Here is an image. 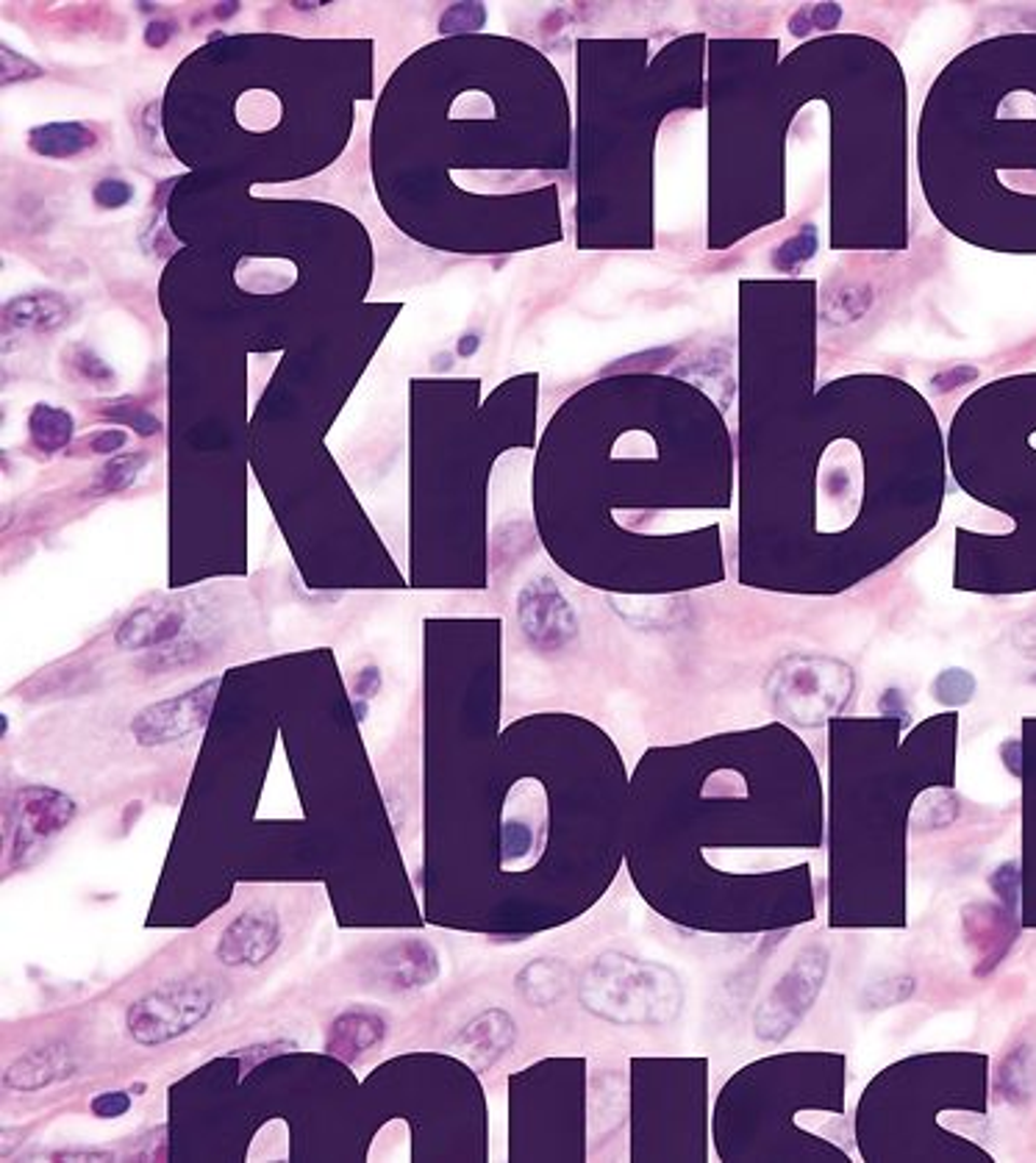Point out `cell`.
<instances>
[{"mask_svg": "<svg viewBox=\"0 0 1036 1163\" xmlns=\"http://www.w3.org/2000/svg\"><path fill=\"white\" fill-rule=\"evenodd\" d=\"M144 461H148V458H144L142 453H125V456L112 458V461L103 465V470H98V475H95V491H98V495L125 491L137 481Z\"/></svg>", "mask_w": 1036, "mask_h": 1163, "instance_id": "cell-20", "label": "cell"}, {"mask_svg": "<svg viewBox=\"0 0 1036 1163\" xmlns=\"http://www.w3.org/2000/svg\"><path fill=\"white\" fill-rule=\"evenodd\" d=\"M67 317H70V306L56 292L20 294L3 308V326L14 328V331H37V334L56 331L65 326Z\"/></svg>", "mask_w": 1036, "mask_h": 1163, "instance_id": "cell-14", "label": "cell"}, {"mask_svg": "<svg viewBox=\"0 0 1036 1163\" xmlns=\"http://www.w3.org/2000/svg\"><path fill=\"white\" fill-rule=\"evenodd\" d=\"M187 611L178 603H151L139 606L137 611L120 622L114 641L120 650H153L176 639L184 631Z\"/></svg>", "mask_w": 1036, "mask_h": 1163, "instance_id": "cell-11", "label": "cell"}, {"mask_svg": "<svg viewBox=\"0 0 1036 1163\" xmlns=\"http://www.w3.org/2000/svg\"><path fill=\"white\" fill-rule=\"evenodd\" d=\"M236 12V3H223V9H217V17H229V14Z\"/></svg>", "mask_w": 1036, "mask_h": 1163, "instance_id": "cell-35", "label": "cell"}, {"mask_svg": "<svg viewBox=\"0 0 1036 1163\" xmlns=\"http://www.w3.org/2000/svg\"><path fill=\"white\" fill-rule=\"evenodd\" d=\"M972 692H976V680L965 669H948L934 683V697L939 703H948V706H962L972 697Z\"/></svg>", "mask_w": 1036, "mask_h": 1163, "instance_id": "cell-21", "label": "cell"}, {"mask_svg": "<svg viewBox=\"0 0 1036 1163\" xmlns=\"http://www.w3.org/2000/svg\"><path fill=\"white\" fill-rule=\"evenodd\" d=\"M481 347V336L479 334H465L459 342H456V354L461 356V359H470L475 350Z\"/></svg>", "mask_w": 1036, "mask_h": 1163, "instance_id": "cell-33", "label": "cell"}, {"mask_svg": "<svg viewBox=\"0 0 1036 1163\" xmlns=\"http://www.w3.org/2000/svg\"><path fill=\"white\" fill-rule=\"evenodd\" d=\"M1023 627H1025V631H1028V634H1034V639L1023 641V648H1025V653L1036 655V622H1028V625H1023Z\"/></svg>", "mask_w": 1036, "mask_h": 1163, "instance_id": "cell-34", "label": "cell"}, {"mask_svg": "<svg viewBox=\"0 0 1036 1163\" xmlns=\"http://www.w3.org/2000/svg\"><path fill=\"white\" fill-rule=\"evenodd\" d=\"M517 617L523 634L539 650L565 648L578 631L576 611L551 578L531 581L520 592Z\"/></svg>", "mask_w": 1036, "mask_h": 1163, "instance_id": "cell-7", "label": "cell"}, {"mask_svg": "<svg viewBox=\"0 0 1036 1163\" xmlns=\"http://www.w3.org/2000/svg\"><path fill=\"white\" fill-rule=\"evenodd\" d=\"M375 972L387 988L409 992V988L428 986L440 974V955L428 941L406 939L381 955Z\"/></svg>", "mask_w": 1036, "mask_h": 1163, "instance_id": "cell-12", "label": "cell"}, {"mask_svg": "<svg viewBox=\"0 0 1036 1163\" xmlns=\"http://www.w3.org/2000/svg\"><path fill=\"white\" fill-rule=\"evenodd\" d=\"M95 203L100 209H120L125 203L134 197V186L128 181H118V178H106V181L95 183L93 192Z\"/></svg>", "mask_w": 1036, "mask_h": 1163, "instance_id": "cell-26", "label": "cell"}, {"mask_svg": "<svg viewBox=\"0 0 1036 1163\" xmlns=\"http://www.w3.org/2000/svg\"><path fill=\"white\" fill-rule=\"evenodd\" d=\"M72 431H75V423L65 409L40 403L28 414V437L42 453H56L70 445Z\"/></svg>", "mask_w": 1036, "mask_h": 1163, "instance_id": "cell-18", "label": "cell"}, {"mask_svg": "<svg viewBox=\"0 0 1036 1163\" xmlns=\"http://www.w3.org/2000/svg\"><path fill=\"white\" fill-rule=\"evenodd\" d=\"M967 936H970V947L978 955V974L990 972L1004 953L1009 950L1011 939H1014V928L1009 925V916L1000 914L995 909H976V914L967 916Z\"/></svg>", "mask_w": 1036, "mask_h": 1163, "instance_id": "cell-15", "label": "cell"}, {"mask_svg": "<svg viewBox=\"0 0 1036 1163\" xmlns=\"http://www.w3.org/2000/svg\"><path fill=\"white\" fill-rule=\"evenodd\" d=\"M281 922L276 911L248 909L229 922L217 941V961L225 967H262L281 947Z\"/></svg>", "mask_w": 1036, "mask_h": 1163, "instance_id": "cell-8", "label": "cell"}, {"mask_svg": "<svg viewBox=\"0 0 1036 1163\" xmlns=\"http://www.w3.org/2000/svg\"><path fill=\"white\" fill-rule=\"evenodd\" d=\"M992 886H995L997 891H1000V897H1004L1009 905H1014V897H1017V872L1014 867H1006V870H1000L995 875V881H992Z\"/></svg>", "mask_w": 1036, "mask_h": 1163, "instance_id": "cell-32", "label": "cell"}, {"mask_svg": "<svg viewBox=\"0 0 1036 1163\" xmlns=\"http://www.w3.org/2000/svg\"><path fill=\"white\" fill-rule=\"evenodd\" d=\"M381 689V673L375 667H368V669H361L359 678H356L354 683V694L359 700H373L375 694H378Z\"/></svg>", "mask_w": 1036, "mask_h": 1163, "instance_id": "cell-30", "label": "cell"}, {"mask_svg": "<svg viewBox=\"0 0 1036 1163\" xmlns=\"http://www.w3.org/2000/svg\"><path fill=\"white\" fill-rule=\"evenodd\" d=\"M172 33H176V26L167 20H156L148 26V31H144V42L151 47H165L167 42L172 40Z\"/></svg>", "mask_w": 1036, "mask_h": 1163, "instance_id": "cell-31", "label": "cell"}, {"mask_svg": "<svg viewBox=\"0 0 1036 1163\" xmlns=\"http://www.w3.org/2000/svg\"><path fill=\"white\" fill-rule=\"evenodd\" d=\"M514 1036H517V1027H514L512 1016L500 1008H489V1011L472 1016L456 1033V1039L451 1041V1052L459 1055L472 1072H486L512 1050Z\"/></svg>", "mask_w": 1036, "mask_h": 1163, "instance_id": "cell-9", "label": "cell"}, {"mask_svg": "<svg viewBox=\"0 0 1036 1163\" xmlns=\"http://www.w3.org/2000/svg\"><path fill=\"white\" fill-rule=\"evenodd\" d=\"M517 994L528 1006L548 1008L562 1000V994L570 986V969L565 961L556 958H537L528 967H523L514 978Z\"/></svg>", "mask_w": 1036, "mask_h": 1163, "instance_id": "cell-16", "label": "cell"}, {"mask_svg": "<svg viewBox=\"0 0 1036 1163\" xmlns=\"http://www.w3.org/2000/svg\"><path fill=\"white\" fill-rule=\"evenodd\" d=\"M534 847V830L531 825L523 822V819H509L503 825V856L509 861L514 858H523L525 853Z\"/></svg>", "mask_w": 1036, "mask_h": 1163, "instance_id": "cell-25", "label": "cell"}, {"mask_svg": "<svg viewBox=\"0 0 1036 1163\" xmlns=\"http://www.w3.org/2000/svg\"><path fill=\"white\" fill-rule=\"evenodd\" d=\"M75 1075V1058L65 1041H51V1044L33 1047L23 1052L20 1058H14L3 1072V1083L12 1092H42L47 1085L61 1083V1080Z\"/></svg>", "mask_w": 1036, "mask_h": 1163, "instance_id": "cell-10", "label": "cell"}, {"mask_svg": "<svg viewBox=\"0 0 1036 1163\" xmlns=\"http://www.w3.org/2000/svg\"><path fill=\"white\" fill-rule=\"evenodd\" d=\"M118 417L120 423H128L132 428H137L139 437H156L162 431V423L151 412H142V409H125Z\"/></svg>", "mask_w": 1036, "mask_h": 1163, "instance_id": "cell-29", "label": "cell"}, {"mask_svg": "<svg viewBox=\"0 0 1036 1163\" xmlns=\"http://www.w3.org/2000/svg\"><path fill=\"white\" fill-rule=\"evenodd\" d=\"M773 703L784 717L817 725L851 697V669L831 659H789L773 673Z\"/></svg>", "mask_w": 1036, "mask_h": 1163, "instance_id": "cell-2", "label": "cell"}, {"mask_svg": "<svg viewBox=\"0 0 1036 1163\" xmlns=\"http://www.w3.org/2000/svg\"><path fill=\"white\" fill-rule=\"evenodd\" d=\"M484 6H479V3H456V6H451L442 14L440 28L442 33L475 31V28L484 26Z\"/></svg>", "mask_w": 1036, "mask_h": 1163, "instance_id": "cell-24", "label": "cell"}, {"mask_svg": "<svg viewBox=\"0 0 1036 1163\" xmlns=\"http://www.w3.org/2000/svg\"><path fill=\"white\" fill-rule=\"evenodd\" d=\"M12 814L14 839L9 844V856L14 858V867H23L31 861L33 853H40L42 844L51 842L70 825V819L75 817V803L47 786H26L14 794Z\"/></svg>", "mask_w": 1036, "mask_h": 1163, "instance_id": "cell-6", "label": "cell"}, {"mask_svg": "<svg viewBox=\"0 0 1036 1163\" xmlns=\"http://www.w3.org/2000/svg\"><path fill=\"white\" fill-rule=\"evenodd\" d=\"M578 1000L614 1025H667L681 1011L683 988L678 974L664 964L604 953L586 967L578 983Z\"/></svg>", "mask_w": 1036, "mask_h": 1163, "instance_id": "cell-1", "label": "cell"}, {"mask_svg": "<svg viewBox=\"0 0 1036 1163\" xmlns=\"http://www.w3.org/2000/svg\"><path fill=\"white\" fill-rule=\"evenodd\" d=\"M826 974H828L826 950L823 947L803 950V953L795 958L792 967L787 969V974L775 983L773 992L768 994V1000L756 1008V1016H754L756 1036L764 1041L787 1039L789 1033L801 1025V1020L809 1013V1008L814 1006L823 983H826Z\"/></svg>", "mask_w": 1036, "mask_h": 1163, "instance_id": "cell-4", "label": "cell"}, {"mask_svg": "<svg viewBox=\"0 0 1036 1163\" xmlns=\"http://www.w3.org/2000/svg\"><path fill=\"white\" fill-rule=\"evenodd\" d=\"M72 364V370L81 375L84 380H89V384L95 386H106V384H114V373H112V366L106 364L100 356H95L89 347L84 345H72L70 347V359H67Z\"/></svg>", "mask_w": 1036, "mask_h": 1163, "instance_id": "cell-22", "label": "cell"}, {"mask_svg": "<svg viewBox=\"0 0 1036 1163\" xmlns=\"http://www.w3.org/2000/svg\"><path fill=\"white\" fill-rule=\"evenodd\" d=\"M125 442H128V433L120 431V428H103V431H95L86 437L84 447L89 453H98V456H103V453H114V451H123Z\"/></svg>", "mask_w": 1036, "mask_h": 1163, "instance_id": "cell-28", "label": "cell"}, {"mask_svg": "<svg viewBox=\"0 0 1036 1163\" xmlns=\"http://www.w3.org/2000/svg\"><path fill=\"white\" fill-rule=\"evenodd\" d=\"M95 142H98V137H95L93 128H86L81 123H51L28 134L31 151L45 158L79 156V153L89 151Z\"/></svg>", "mask_w": 1036, "mask_h": 1163, "instance_id": "cell-17", "label": "cell"}, {"mask_svg": "<svg viewBox=\"0 0 1036 1163\" xmlns=\"http://www.w3.org/2000/svg\"><path fill=\"white\" fill-rule=\"evenodd\" d=\"M217 689H220V678H211L197 683L190 692H181L178 697L158 700L153 706L142 708L132 722L134 738L142 747H162L195 736L209 725Z\"/></svg>", "mask_w": 1036, "mask_h": 1163, "instance_id": "cell-5", "label": "cell"}, {"mask_svg": "<svg viewBox=\"0 0 1036 1163\" xmlns=\"http://www.w3.org/2000/svg\"><path fill=\"white\" fill-rule=\"evenodd\" d=\"M89 1108H93L95 1117H100V1119H118V1117H123V1113H128V1108H132V1094L128 1092L95 1094Z\"/></svg>", "mask_w": 1036, "mask_h": 1163, "instance_id": "cell-27", "label": "cell"}, {"mask_svg": "<svg viewBox=\"0 0 1036 1163\" xmlns=\"http://www.w3.org/2000/svg\"><path fill=\"white\" fill-rule=\"evenodd\" d=\"M997 1089L1009 1103H1023L1031 1094V1052L1028 1047H1017L1004 1061L997 1072Z\"/></svg>", "mask_w": 1036, "mask_h": 1163, "instance_id": "cell-19", "label": "cell"}, {"mask_svg": "<svg viewBox=\"0 0 1036 1163\" xmlns=\"http://www.w3.org/2000/svg\"><path fill=\"white\" fill-rule=\"evenodd\" d=\"M912 992H914L912 978H893V981L872 983V986L867 988L865 1000L861 1002H867V1008L900 1006V1002L912 997Z\"/></svg>", "mask_w": 1036, "mask_h": 1163, "instance_id": "cell-23", "label": "cell"}, {"mask_svg": "<svg viewBox=\"0 0 1036 1163\" xmlns=\"http://www.w3.org/2000/svg\"><path fill=\"white\" fill-rule=\"evenodd\" d=\"M215 1002L217 988L206 978L162 983L128 1008V1033L142 1047L181 1039L209 1016Z\"/></svg>", "mask_w": 1036, "mask_h": 1163, "instance_id": "cell-3", "label": "cell"}, {"mask_svg": "<svg viewBox=\"0 0 1036 1163\" xmlns=\"http://www.w3.org/2000/svg\"><path fill=\"white\" fill-rule=\"evenodd\" d=\"M384 1030H387V1025H384L378 1013L350 1008V1011L340 1013L331 1022L329 1036H326V1052L345 1061V1064H356L361 1055H368L370 1050L381 1044Z\"/></svg>", "mask_w": 1036, "mask_h": 1163, "instance_id": "cell-13", "label": "cell"}, {"mask_svg": "<svg viewBox=\"0 0 1036 1163\" xmlns=\"http://www.w3.org/2000/svg\"><path fill=\"white\" fill-rule=\"evenodd\" d=\"M1034 683H1036V675H1034Z\"/></svg>", "mask_w": 1036, "mask_h": 1163, "instance_id": "cell-36", "label": "cell"}]
</instances>
